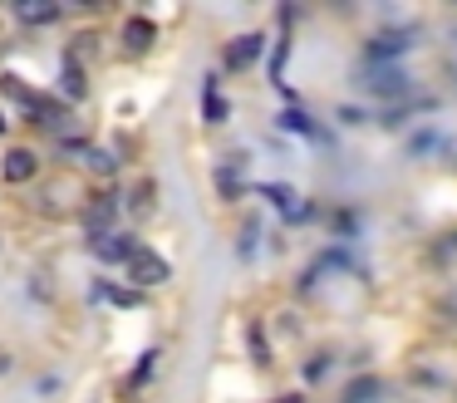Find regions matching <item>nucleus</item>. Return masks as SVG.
I'll list each match as a JSON object with an SVG mask.
<instances>
[{"instance_id": "nucleus-2", "label": "nucleus", "mask_w": 457, "mask_h": 403, "mask_svg": "<svg viewBox=\"0 0 457 403\" xmlns=\"http://www.w3.org/2000/svg\"><path fill=\"white\" fill-rule=\"evenodd\" d=\"M89 251L99 256V261H109V265H129L133 251H138V241L123 236V231H109V236H89Z\"/></svg>"}, {"instance_id": "nucleus-11", "label": "nucleus", "mask_w": 457, "mask_h": 403, "mask_svg": "<svg viewBox=\"0 0 457 403\" xmlns=\"http://www.w3.org/2000/svg\"><path fill=\"white\" fill-rule=\"evenodd\" d=\"M84 157H89V167H94V172H104V177H109V172H119V157H113L109 147H89Z\"/></svg>"}, {"instance_id": "nucleus-15", "label": "nucleus", "mask_w": 457, "mask_h": 403, "mask_svg": "<svg viewBox=\"0 0 457 403\" xmlns=\"http://www.w3.org/2000/svg\"><path fill=\"white\" fill-rule=\"evenodd\" d=\"M280 123H286V128H300V133H315V123H310L305 113H295V108H290V113L280 118Z\"/></svg>"}, {"instance_id": "nucleus-8", "label": "nucleus", "mask_w": 457, "mask_h": 403, "mask_svg": "<svg viewBox=\"0 0 457 403\" xmlns=\"http://www.w3.org/2000/svg\"><path fill=\"white\" fill-rule=\"evenodd\" d=\"M153 35H158V29H153V20H129V25H123V45H129L133 55H143V49L153 45Z\"/></svg>"}, {"instance_id": "nucleus-5", "label": "nucleus", "mask_w": 457, "mask_h": 403, "mask_svg": "<svg viewBox=\"0 0 457 403\" xmlns=\"http://www.w3.org/2000/svg\"><path fill=\"white\" fill-rule=\"evenodd\" d=\"M113 216H119V197H99V202L84 212V226H89L94 236H109L113 231Z\"/></svg>"}, {"instance_id": "nucleus-16", "label": "nucleus", "mask_w": 457, "mask_h": 403, "mask_svg": "<svg viewBox=\"0 0 457 403\" xmlns=\"http://www.w3.org/2000/svg\"><path fill=\"white\" fill-rule=\"evenodd\" d=\"M0 133H5V113H0Z\"/></svg>"}, {"instance_id": "nucleus-12", "label": "nucleus", "mask_w": 457, "mask_h": 403, "mask_svg": "<svg viewBox=\"0 0 457 403\" xmlns=\"http://www.w3.org/2000/svg\"><path fill=\"white\" fill-rule=\"evenodd\" d=\"M202 108H207V123H221V118H227V98L217 94V84H207V98H202Z\"/></svg>"}, {"instance_id": "nucleus-9", "label": "nucleus", "mask_w": 457, "mask_h": 403, "mask_svg": "<svg viewBox=\"0 0 457 403\" xmlns=\"http://www.w3.org/2000/svg\"><path fill=\"white\" fill-rule=\"evenodd\" d=\"M15 15H21L25 25H54V20H60V5H15Z\"/></svg>"}, {"instance_id": "nucleus-3", "label": "nucleus", "mask_w": 457, "mask_h": 403, "mask_svg": "<svg viewBox=\"0 0 457 403\" xmlns=\"http://www.w3.org/2000/svg\"><path fill=\"white\" fill-rule=\"evenodd\" d=\"M364 84H369V94H378V98H403L408 88H413L403 74H398V69H369Z\"/></svg>"}, {"instance_id": "nucleus-10", "label": "nucleus", "mask_w": 457, "mask_h": 403, "mask_svg": "<svg viewBox=\"0 0 457 403\" xmlns=\"http://www.w3.org/2000/svg\"><path fill=\"white\" fill-rule=\"evenodd\" d=\"M84 88H89V79H84V69L74 64V59H64V94L84 98Z\"/></svg>"}, {"instance_id": "nucleus-6", "label": "nucleus", "mask_w": 457, "mask_h": 403, "mask_svg": "<svg viewBox=\"0 0 457 403\" xmlns=\"http://www.w3.org/2000/svg\"><path fill=\"white\" fill-rule=\"evenodd\" d=\"M408 45H413V35H403V29H384V35L369 45V55H374V59H388V55H403Z\"/></svg>"}, {"instance_id": "nucleus-7", "label": "nucleus", "mask_w": 457, "mask_h": 403, "mask_svg": "<svg viewBox=\"0 0 457 403\" xmlns=\"http://www.w3.org/2000/svg\"><path fill=\"white\" fill-rule=\"evenodd\" d=\"M256 55H261V35H241L237 45H227V64L231 69H246Z\"/></svg>"}, {"instance_id": "nucleus-13", "label": "nucleus", "mask_w": 457, "mask_h": 403, "mask_svg": "<svg viewBox=\"0 0 457 403\" xmlns=\"http://www.w3.org/2000/svg\"><path fill=\"white\" fill-rule=\"evenodd\" d=\"M0 88H5V94H11L15 104H25V108L35 104V94H30V88H25V84H21V79H15V74H0Z\"/></svg>"}, {"instance_id": "nucleus-4", "label": "nucleus", "mask_w": 457, "mask_h": 403, "mask_svg": "<svg viewBox=\"0 0 457 403\" xmlns=\"http://www.w3.org/2000/svg\"><path fill=\"white\" fill-rule=\"evenodd\" d=\"M0 172H5V182H30V177L40 172V157H35L30 147H11V153H5V167H0Z\"/></svg>"}, {"instance_id": "nucleus-14", "label": "nucleus", "mask_w": 457, "mask_h": 403, "mask_svg": "<svg viewBox=\"0 0 457 403\" xmlns=\"http://www.w3.org/2000/svg\"><path fill=\"white\" fill-rule=\"evenodd\" d=\"M99 295H109L113 305H138V290H119V285H99Z\"/></svg>"}, {"instance_id": "nucleus-1", "label": "nucleus", "mask_w": 457, "mask_h": 403, "mask_svg": "<svg viewBox=\"0 0 457 403\" xmlns=\"http://www.w3.org/2000/svg\"><path fill=\"white\" fill-rule=\"evenodd\" d=\"M123 271H129V281L133 285H162V281H168V261H162V256L158 251H148V246H138V251H133V261L129 265H123Z\"/></svg>"}]
</instances>
